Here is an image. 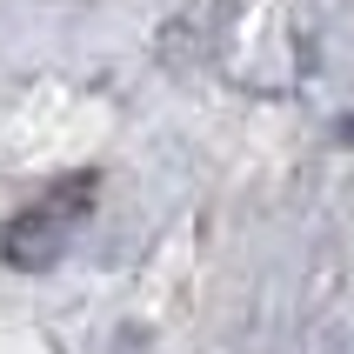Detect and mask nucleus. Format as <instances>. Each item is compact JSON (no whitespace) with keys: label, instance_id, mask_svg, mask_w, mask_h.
Masks as SVG:
<instances>
[{"label":"nucleus","instance_id":"1","mask_svg":"<svg viewBox=\"0 0 354 354\" xmlns=\"http://www.w3.org/2000/svg\"><path fill=\"white\" fill-rule=\"evenodd\" d=\"M87 201H94V180H74V187H54L47 201H34L27 214H14V227H7V241H0L7 261H14L20 274H47V268L67 254V241H74Z\"/></svg>","mask_w":354,"mask_h":354}]
</instances>
